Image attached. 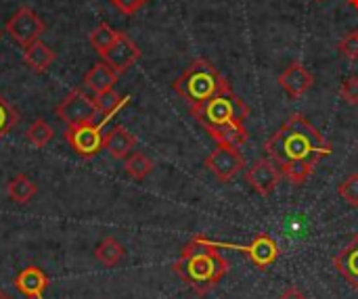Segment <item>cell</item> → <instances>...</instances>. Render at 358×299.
<instances>
[{
  "instance_id": "cell-9",
  "label": "cell",
  "mask_w": 358,
  "mask_h": 299,
  "mask_svg": "<svg viewBox=\"0 0 358 299\" xmlns=\"http://www.w3.org/2000/svg\"><path fill=\"white\" fill-rule=\"evenodd\" d=\"M65 140L67 145L80 155V157H94L103 149V138L105 132L101 124H78V126H67L65 130Z\"/></svg>"
},
{
  "instance_id": "cell-31",
  "label": "cell",
  "mask_w": 358,
  "mask_h": 299,
  "mask_svg": "<svg viewBox=\"0 0 358 299\" xmlns=\"http://www.w3.org/2000/svg\"><path fill=\"white\" fill-rule=\"evenodd\" d=\"M348 2H350V4H352L355 8H358V0H348Z\"/></svg>"
},
{
  "instance_id": "cell-15",
  "label": "cell",
  "mask_w": 358,
  "mask_h": 299,
  "mask_svg": "<svg viewBox=\"0 0 358 299\" xmlns=\"http://www.w3.org/2000/svg\"><path fill=\"white\" fill-rule=\"evenodd\" d=\"M334 266L350 283V287L358 291V235L334 258Z\"/></svg>"
},
{
  "instance_id": "cell-26",
  "label": "cell",
  "mask_w": 358,
  "mask_h": 299,
  "mask_svg": "<svg viewBox=\"0 0 358 299\" xmlns=\"http://www.w3.org/2000/svg\"><path fill=\"white\" fill-rule=\"evenodd\" d=\"M340 52L348 59V61H357L358 59V31H350L346 38L340 40L338 44Z\"/></svg>"
},
{
  "instance_id": "cell-21",
  "label": "cell",
  "mask_w": 358,
  "mask_h": 299,
  "mask_svg": "<svg viewBox=\"0 0 358 299\" xmlns=\"http://www.w3.org/2000/svg\"><path fill=\"white\" fill-rule=\"evenodd\" d=\"M124 168H126V174H128L130 178H134V180H145V178L153 172V161H151L145 153L132 151V153L126 157Z\"/></svg>"
},
{
  "instance_id": "cell-17",
  "label": "cell",
  "mask_w": 358,
  "mask_h": 299,
  "mask_svg": "<svg viewBox=\"0 0 358 299\" xmlns=\"http://www.w3.org/2000/svg\"><path fill=\"white\" fill-rule=\"evenodd\" d=\"M55 59H57V52L48 44H44L42 40H36L23 48V63L34 73H44L55 63Z\"/></svg>"
},
{
  "instance_id": "cell-23",
  "label": "cell",
  "mask_w": 358,
  "mask_h": 299,
  "mask_svg": "<svg viewBox=\"0 0 358 299\" xmlns=\"http://www.w3.org/2000/svg\"><path fill=\"white\" fill-rule=\"evenodd\" d=\"M52 136H55V132H52V128H50L44 119L31 122L29 128H27V132H25L27 143L34 145L36 149H44V147L52 140Z\"/></svg>"
},
{
  "instance_id": "cell-3",
  "label": "cell",
  "mask_w": 358,
  "mask_h": 299,
  "mask_svg": "<svg viewBox=\"0 0 358 299\" xmlns=\"http://www.w3.org/2000/svg\"><path fill=\"white\" fill-rule=\"evenodd\" d=\"M174 275L197 296H206L227 277L229 262L220 256L218 247L208 237L197 235L180 251V258L172 266Z\"/></svg>"
},
{
  "instance_id": "cell-19",
  "label": "cell",
  "mask_w": 358,
  "mask_h": 299,
  "mask_svg": "<svg viewBox=\"0 0 358 299\" xmlns=\"http://www.w3.org/2000/svg\"><path fill=\"white\" fill-rule=\"evenodd\" d=\"M38 193V187L36 182L25 176V174H17L10 182H8V199L15 201V203H29Z\"/></svg>"
},
{
  "instance_id": "cell-29",
  "label": "cell",
  "mask_w": 358,
  "mask_h": 299,
  "mask_svg": "<svg viewBox=\"0 0 358 299\" xmlns=\"http://www.w3.org/2000/svg\"><path fill=\"white\" fill-rule=\"evenodd\" d=\"M279 299H306V296H304V291H302L298 285H287V287L281 291Z\"/></svg>"
},
{
  "instance_id": "cell-22",
  "label": "cell",
  "mask_w": 358,
  "mask_h": 299,
  "mask_svg": "<svg viewBox=\"0 0 358 299\" xmlns=\"http://www.w3.org/2000/svg\"><path fill=\"white\" fill-rule=\"evenodd\" d=\"M115 38H117V31H115L111 25L99 23V25L92 29V34H90V46L103 57V54L111 48V44L115 42Z\"/></svg>"
},
{
  "instance_id": "cell-30",
  "label": "cell",
  "mask_w": 358,
  "mask_h": 299,
  "mask_svg": "<svg viewBox=\"0 0 358 299\" xmlns=\"http://www.w3.org/2000/svg\"><path fill=\"white\" fill-rule=\"evenodd\" d=\"M0 299H10V298H8V296H6V293H4V291L0 289Z\"/></svg>"
},
{
  "instance_id": "cell-13",
  "label": "cell",
  "mask_w": 358,
  "mask_h": 299,
  "mask_svg": "<svg viewBox=\"0 0 358 299\" xmlns=\"http://www.w3.org/2000/svg\"><path fill=\"white\" fill-rule=\"evenodd\" d=\"M13 285L23 298L42 299L44 291L48 289V277L38 266H27L15 275Z\"/></svg>"
},
{
  "instance_id": "cell-6",
  "label": "cell",
  "mask_w": 358,
  "mask_h": 299,
  "mask_svg": "<svg viewBox=\"0 0 358 299\" xmlns=\"http://www.w3.org/2000/svg\"><path fill=\"white\" fill-rule=\"evenodd\" d=\"M214 247H218V249H235V251H241V254H245L248 256V260L256 266V268H260V270H268L277 260H279V245H277V241L271 237V235H266V233H260V235H256V239L250 243V245H235V243H216V241H210Z\"/></svg>"
},
{
  "instance_id": "cell-27",
  "label": "cell",
  "mask_w": 358,
  "mask_h": 299,
  "mask_svg": "<svg viewBox=\"0 0 358 299\" xmlns=\"http://www.w3.org/2000/svg\"><path fill=\"white\" fill-rule=\"evenodd\" d=\"M340 94L348 105H358V75H350L342 82Z\"/></svg>"
},
{
  "instance_id": "cell-25",
  "label": "cell",
  "mask_w": 358,
  "mask_h": 299,
  "mask_svg": "<svg viewBox=\"0 0 358 299\" xmlns=\"http://www.w3.org/2000/svg\"><path fill=\"white\" fill-rule=\"evenodd\" d=\"M338 195L352 207H358V174H350L338 187Z\"/></svg>"
},
{
  "instance_id": "cell-11",
  "label": "cell",
  "mask_w": 358,
  "mask_h": 299,
  "mask_svg": "<svg viewBox=\"0 0 358 299\" xmlns=\"http://www.w3.org/2000/svg\"><path fill=\"white\" fill-rule=\"evenodd\" d=\"M281 172H279V168L271 161V159H260V161H256L250 170H248V174H245V178H248V182L252 184V189L258 193V195H262V197H268L277 187H279V180H281Z\"/></svg>"
},
{
  "instance_id": "cell-12",
  "label": "cell",
  "mask_w": 358,
  "mask_h": 299,
  "mask_svg": "<svg viewBox=\"0 0 358 299\" xmlns=\"http://www.w3.org/2000/svg\"><path fill=\"white\" fill-rule=\"evenodd\" d=\"M279 84L281 88L292 96V99H300L304 96L313 84H315V78L313 73L300 63V61H294L292 65H287V69L279 75Z\"/></svg>"
},
{
  "instance_id": "cell-16",
  "label": "cell",
  "mask_w": 358,
  "mask_h": 299,
  "mask_svg": "<svg viewBox=\"0 0 358 299\" xmlns=\"http://www.w3.org/2000/svg\"><path fill=\"white\" fill-rule=\"evenodd\" d=\"M117 78L120 73L113 71L105 61H99L94 63L86 75H84V86L92 92V94H99V92H105V90H111L115 84H117Z\"/></svg>"
},
{
  "instance_id": "cell-14",
  "label": "cell",
  "mask_w": 358,
  "mask_h": 299,
  "mask_svg": "<svg viewBox=\"0 0 358 299\" xmlns=\"http://www.w3.org/2000/svg\"><path fill=\"white\" fill-rule=\"evenodd\" d=\"M136 147V136L130 134L124 126H111L105 132L103 138V149L113 157V159H126Z\"/></svg>"
},
{
  "instance_id": "cell-7",
  "label": "cell",
  "mask_w": 358,
  "mask_h": 299,
  "mask_svg": "<svg viewBox=\"0 0 358 299\" xmlns=\"http://www.w3.org/2000/svg\"><path fill=\"white\" fill-rule=\"evenodd\" d=\"M4 27H6V34L10 36V40L25 48L31 42L40 40V36L44 31V21H42V17L34 8L19 6L15 10V15L6 21Z\"/></svg>"
},
{
  "instance_id": "cell-18",
  "label": "cell",
  "mask_w": 358,
  "mask_h": 299,
  "mask_svg": "<svg viewBox=\"0 0 358 299\" xmlns=\"http://www.w3.org/2000/svg\"><path fill=\"white\" fill-rule=\"evenodd\" d=\"M124 256H126V249H124V245H122L115 237H105V239L94 247V258H96L103 266H107V268L120 264Z\"/></svg>"
},
{
  "instance_id": "cell-5",
  "label": "cell",
  "mask_w": 358,
  "mask_h": 299,
  "mask_svg": "<svg viewBox=\"0 0 358 299\" xmlns=\"http://www.w3.org/2000/svg\"><path fill=\"white\" fill-rule=\"evenodd\" d=\"M57 117L67 124V126H78V124H92L99 117V109L94 101L82 92V90H71L55 109Z\"/></svg>"
},
{
  "instance_id": "cell-24",
  "label": "cell",
  "mask_w": 358,
  "mask_h": 299,
  "mask_svg": "<svg viewBox=\"0 0 358 299\" xmlns=\"http://www.w3.org/2000/svg\"><path fill=\"white\" fill-rule=\"evenodd\" d=\"M19 122V111L0 94V140L17 126Z\"/></svg>"
},
{
  "instance_id": "cell-2",
  "label": "cell",
  "mask_w": 358,
  "mask_h": 299,
  "mask_svg": "<svg viewBox=\"0 0 358 299\" xmlns=\"http://www.w3.org/2000/svg\"><path fill=\"white\" fill-rule=\"evenodd\" d=\"M191 113L216 143L239 147L248 140L245 119L250 115V107L241 101V96H237L231 86L210 101L191 107Z\"/></svg>"
},
{
  "instance_id": "cell-32",
  "label": "cell",
  "mask_w": 358,
  "mask_h": 299,
  "mask_svg": "<svg viewBox=\"0 0 358 299\" xmlns=\"http://www.w3.org/2000/svg\"><path fill=\"white\" fill-rule=\"evenodd\" d=\"M0 38H2V31H0Z\"/></svg>"
},
{
  "instance_id": "cell-20",
  "label": "cell",
  "mask_w": 358,
  "mask_h": 299,
  "mask_svg": "<svg viewBox=\"0 0 358 299\" xmlns=\"http://www.w3.org/2000/svg\"><path fill=\"white\" fill-rule=\"evenodd\" d=\"M92 101H94V105L99 109V115H103V119H109L115 111H120L128 103V96H122V94H117L111 88V90H105V92L94 94Z\"/></svg>"
},
{
  "instance_id": "cell-1",
  "label": "cell",
  "mask_w": 358,
  "mask_h": 299,
  "mask_svg": "<svg viewBox=\"0 0 358 299\" xmlns=\"http://www.w3.org/2000/svg\"><path fill=\"white\" fill-rule=\"evenodd\" d=\"M264 151L292 184L302 187L319 161L334 153V147L302 113H292L264 143Z\"/></svg>"
},
{
  "instance_id": "cell-10",
  "label": "cell",
  "mask_w": 358,
  "mask_h": 299,
  "mask_svg": "<svg viewBox=\"0 0 358 299\" xmlns=\"http://www.w3.org/2000/svg\"><path fill=\"white\" fill-rule=\"evenodd\" d=\"M103 59H105V63H107L113 71L124 73V71H128V69L141 59V48H138L126 34L117 31L115 42H113L111 48L103 54Z\"/></svg>"
},
{
  "instance_id": "cell-8",
  "label": "cell",
  "mask_w": 358,
  "mask_h": 299,
  "mask_svg": "<svg viewBox=\"0 0 358 299\" xmlns=\"http://www.w3.org/2000/svg\"><path fill=\"white\" fill-rule=\"evenodd\" d=\"M206 168L220 182H231L245 168V159L235 145L218 143V147L206 157Z\"/></svg>"
},
{
  "instance_id": "cell-4",
  "label": "cell",
  "mask_w": 358,
  "mask_h": 299,
  "mask_svg": "<svg viewBox=\"0 0 358 299\" xmlns=\"http://www.w3.org/2000/svg\"><path fill=\"white\" fill-rule=\"evenodd\" d=\"M229 80L206 59H197L193 61L178 80H174L172 88L174 92L187 101L189 107H197L206 101H210L212 96H216L218 92H222L224 88H229Z\"/></svg>"
},
{
  "instance_id": "cell-28",
  "label": "cell",
  "mask_w": 358,
  "mask_h": 299,
  "mask_svg": "<svg viewBox=\"0 0 358 299\" xmlns=\"http://www.w3.org/2000/svg\"><path fill=\"white\" fill-rule=\"evenodd\" d=\"M122 15H128V17H132V15H136L149 0H109Z\"/></svg>"
}]
</instances>
